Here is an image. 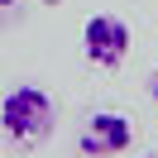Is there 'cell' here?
Segmentation results:
<instances>
[{"label": "cell", "instance_id": "6da1fadb", "mask_svg": "<svg viewBox=\"0 0 158 158\" xmlns=\"http://www.w3.org/2000/svg\"><path fill=\"white\" fill-rule=\"evenodd\" d=\"M58 106L43 86H10L0 101V134L10 139L15 148H34L53 134Z\"/></svg>", "mask_w": 158, "mask_h": 158}, {"label": "cell", "instance_id": "7a4b0ae2", "mask_svg": "<svg viewBox=\"0 0 158 158\" xmlns=\"http://www.w3.org/2000/svg\"><path fill=\"white\" fill-rule=\"evenodd\" d=\"M81 53L96 67H120L129 53V24L120 15H91L81 24Z\"/></svg>", "mask_w": 158, "mask_h": 158}, {"label": "cell", "instance_id": "3957f363", "mask_svg": "<svg viewBox=\"0 0 158 158\" xmlns=\"http://www.w3.org/2000/svg\"><path fill=\"white\" fill-rule=\"evenodd\" d=\"M129 144H134V125H129L120 110H96V115L81 125V134H77V148L86 158H115V153H125Z\"/></svg>", "mask_w": 158, "mask_h": 158}, {"label": "cell", "instance_id": "277c9868", "mask_svg": "<svg viewBox=\"0 0 158 158\" xmlns=\"http://www.w3.org/2000/svg\"><path fill=\"white\" fill-rule=\"evenodd\" d=\"M148 96H153V110H158V72H153V81H148Z\"/></svg>", "mask_w": 158, "mask_h": 158}, {"label": "cell", "instance_id": "5b68a950", "mask_svg": "<svg viewBox=\"0 0 158 158\" xmlns=\"http://www.w3.org/2000/svg\"><path fill=\"white\" fill-rule=\"evenodd\" d=\"M15 5H19V0H0V10H15Z\"/></svg>", "mask_w": 158, "mask_h": 158}, {"label": "cell", "instance_id": "8992f818", "mask_svg": "<svg viewBox=\"0 0 158 158\" xmlns=\"http://www.w3.org/2000/svg\"><path fill=\"white\" fill-rule=\"evenodd\" d=\"M43 5H62V0H43Z\"/></svg>", "mask_w": 158, "mask_h": 158}, {"label": "cell", "instance_id": "52a82bcc", "mask_svg": "<svg viewBox=\"0 0 158 158\" xmlns=\"http://www.w3.org/2000/svg\"><path fill=\"white\" fill-rule=\"evenodd\" d=\"M0 29H5V10H0Z\"/></svg>", "mask_w": 158, "mask_h": 158}]
</instances>
